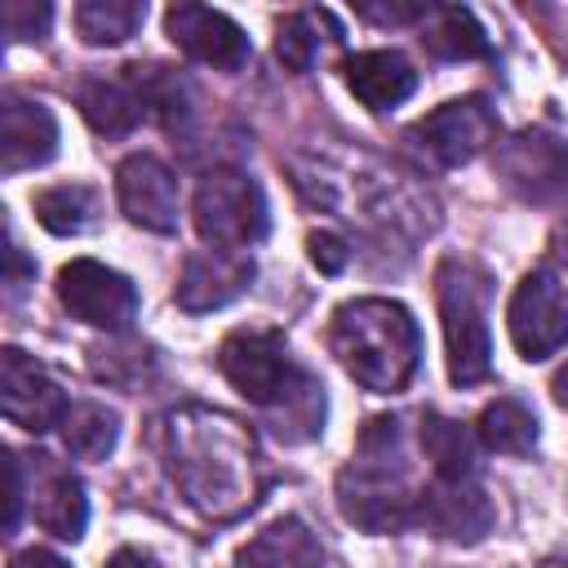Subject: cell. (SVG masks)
<instances>
[{
  "label": "cell",
  "instance_id": "cell-1",
  "mask_svg": "<svg viewBox=\"0 0 568 568\" xmlns=\"http://www.w3.org/2000/svg\"><path fill=\"white\" fill-rule=\"evenodd\" d=\"M164 457H169V475H173L178 493L204 519H217V524L240 519L262 497L266 475H262L257 439L244 422H235L217 408L186 404V408L169 413Z\"/></svg>",
  "mask_w": 568,
  "mask_h": 568
},
{
  "label": "cell",
  "instance_id": "cell-2",
  "mask_svg": "<svg viewBox=\"0 0 568 568\" xmlns=\"http://www.w3.org/2000/svg\"><path fill=\"white\" fill-rule=\"evenodd\" d=\"M217 368L222 377L266 413L271 430L284 444H302L320 430L324 422V390L311 373H302L288 351L284 337L271 328H248V333H231L217 351Z\"/></svg>",
  "mask_w": 568,
  "mask_h": 568
},
{
  "label": "cell",
  "instance_id": "cell-3",
  "mask_svg": "<svg viewBox=\"0 0 568 568\" xmlns=\"http://www.w3.org/2000/svg\"><path fill=\"white\" fill-rule=\"evenodd\" d=\"M328 346L337 364L368 390H399L417 373L422 333L399 302L359 297L337 306L328 324Z\"/></svg>",
  "mask_w": 568,
  "mask_h": 568
},
{
  "label": "cell",
  "instance_id": "cell-4",
  "mask_svg": "<svg viewBox=\"0 0 568 568\" xmlns=\"http://www.w3.org/2000/svg\"><path fill=\"white\" fill-rule=\"evenodd\" d=\"M342 515L368 532H395L413 524L417 497L404 484V430L399 417L368 422L355 462L337 479Z\"/></svg>",
  "mask_w": 568,
  "mask_h": 568
},
{
  "label": "cell",
  "instance_id": "cell-5",
  "mask_svg": "<svg viewBox=\"0 0 568 568\" xmlns=\"http://www.w3.org/2000/svg\"><path fill=\"white\" fill-rule=\"evenodd\" d=\"M484 297L488 280L462 257L439 262L435 271V302L444 320V346H448V377L457 386H475L493 368V346H488V324H484Z\"/></svg>",
  "mask_w": 568,
  "mask_h": 568
},
{
  "label": "cell",
  "instance_id": "cell-6",
  "mask_svg": "<svg viewBox=\"0 0 568 568\" xmlns=\"http://www.w3.org/2000/svg\"><path fill=\"white\" fill-rule=\"evenodd\" d=\"M191 213H195L200 240L222 253H240V248L257 244L271 226L262 186L248 173H231V169H217L200 182Z\"/></svg>",
  "mask_w": 568,
  "mask_h": 568
},
{
  "label": "cell",
  "instance_id": "cell-7",
  "mask_svg": "<svg viewBox=\"0 0 568 568\" xmlns=\"http://www.w3.org/2000/svg\"><path fill=\"white\" fill-rule=\"evenodd\" d=\"M510 342L524 359H546L559 346H568V284H559L550 271H532L519 280L510 311Z\"/></svg>",
  "mask_w": 568,
  "mask_h": 568
},
{
  "label": "cell",
  "instance_id": "cell-8",
  "mask_svg": "<svg viewBox=\"0 0 568 568\" xmlns=\"http://www.w3.org/2000/svg\"><path fill=\"white\" fill-rule=\"evenodd\" d=\"M58 302L80 324L111 328V333L129 328L133 315H138V288L120 271H111L102 262H89V257L62 266V275H58Z\"/></svg>",
  "mask_w": 568,
  "mask_h": 568
},
{
  "label": "cell",
  "instance_id": "cell-9",
  "mask_svg": "<svg viewBox=\"0 0 568 568\" xmlns=\"http://www.w3.org/2000/svg\"><path fill=\"white\" fill-rule=\"evenodd\" d=\"M413 138L435 164L457 169L497 142V111L484 98H457V102H444L439 111H430L413 129Z\"/></svg>",
  "mask_w": 568,
  "mask_h": 568
},
{
  "label": "cell",
  "instance_id": "cell-10",
  "mask_svg": "<svg viewBox=\"0 0 568 568\" xmlns=\"http://www.w3.org/2000/svg\"><path fill=\"white\" fill-rule=\"evenodd\" d=\"M497 173L519 200H555L568 186V142L546 129H524L497 151Z\"/></svg>",
  "mask_w": 568,
  "mask_h": 568
},
{
  "label": "cell",
  "instance_id": "cell-11",
  "mask_svg": "<svg viewBox=\"0 0 568 568\" xmlns=\"http://www.w3.org/2000/svg\"><path fill=\"white\" fill-rule=\"evenodd\" d=\"M0 404H4V417L13 426L36 430V435L49 426H62V417L71 413L62 386L18 346H9L0 359Z\"/></svg>",
  "mask_w": 568,
  "mask_h": 568
},
{
  "label": "cell",
  "instance_id": "cell-12",
  "mask_svg": "<svg viewBox=\"0 0 568 568\" xmlns=\"http://www.w3.org/2000/svg\"><path fill=\"white\" fill-rule=\"evenodd\" d=\"M164 27H169V40L204 67L240 71L248 62V36L209 4H173L164 13Z\"/></svg>",
  "mask_w": 568,
  "mask_h": 568
},
{
  "label": "cell",
  "instance_id": "cell-13",
  "mask_svg": "<svg viewBox=\"0 0 568 568\" xmlns=\"http://www.w3.org/2000/svg\"><path fill=\"white\" fill-rule=\"evenodd\" d=\"M413 524L448 541H479L493 528V501L484 488H475V479H435L426 493H417Z\"/></svg>",
  "mask_w": 568,
  "mask_h": 568
},
{
  "label": "cell",
  "instance_id": "cell-14",
  "mask_svg": "<svg viewBox=\"0 0 568 568\" xmlns=\"http://www.w3.org/2000/svg\"><path fill=\"white\" fill-rule=\"evenodd\" d=\"M115 191H120V209L129 213V222L160 231V235L178 231V178L164 160L129 155L115 173Z\"/></svg>",
  "mask_w": 568,
  "mask_h": 568
},
{
  "label": "cell",
  "instance_id": "cell-15",
  "mask_svg": "<svg viewBox=\"0 0 568 568\" xmlns=\"http://www.w3.org/2000/svg\"><path fill=\"white\" fill-rule=\"evenodd\" d=\"M58 151V120L44 102L9 93L0 106V169L22 173L44 164Z\"/></svg>",
  "mask_w": 568,
  "mask_h": 568
},
{
  "label": "cell",
  "instance_id": "cell-16",
  "mask_svg": "<svg viewBox=\"0 0 568 568\" xmlns=\"http://www.w3.org/2000/svg\"><path fill=\"white\" fill-rule=\"evenodd\" d=\"M248 284H253V262L244 253L204 248V253H191L186 257L173 297H178L182 311H217V306L235 302Z\"/></svg>",
  "mask_w": 568,
  "mask_h": 568
},
{
  "label": "cell",
  "instance_id": "cell-17",
  "mask_svg": "<svg viewBox=\"0 0 568 568\" xmlns=\"http://www.w3.org/2000/svg\"><path fill=\"white\" fill-rule=\"evenodd\" d=\"M31 519L62 537V541H75L84 537V524H89V501H84V488L80 479L58 466L53 457H36V479H31Z\"/></svg>",
  "mask_w": 568,
  "mask_h": 568
},
{
  "label": "cell",
  "instance_id": "cell-18",
  "mask_svg": "<svg viewBox=\"0 0 568 568\" xmlns=\"http://www.w3.org/2000/svg\"><path fill=\"white\" fill-rule=\"evenodd\" d=\"M80 115L89 120L93 133L124 138L146 115V102H142L133 67H129V75H93V80H84L80 84Z\"/></svg>",
  "mask_w": 568,
  "mask_h": 568
},
{
  "label": "cell",
  "instance_id": "cell-19",
  "mask_svg": "<svg viewBox=\"0 0 568 568\" xmlns=\"http://www.w3.org/2000/svg\"><path fill=\"white\" fill-rule=\"evenodd\" d=\"M346 84L368 111H390L417 89V71L390 49H368L346 62Z\"/></svg>",
  "mask_w": 568,
  "mask_h": 568
},
{
  "label": "cell",
  "instance_id": "cell-20",
  "mask_svg": "<svg viewBox=\"0 0 568 568\" xmlns=\"http://www.w3.org/2000/svg\"><path fill=\"white\" fill-rule=\"evenodd\" d=\"M320 541H315V532L302 524V519H293V515H284V519H275V524H266L240 555H235V568H320Z\"/></svg>",
  "mask_w": 568,
  "mask_h": 568
},
{
  "label": "cell",
  "instance_id": "cell-21",
  "mask_svg": "<svg viewBox=\"0 0 568 568\" xmlns=\"http://www.w3.org/2000/svg\"><path fill=\"white\" fill-rule=\"evenodd\" d=\"M333 40H342V27L333 22V13L328 9H297V13H288L284 22H280V31H275V58L288 67V71H311L315 67V58L324 53V44H333Z\"/></svg>",
  "mask_w": 568,
  "mask_h": 568
},
{
  "label": "cell",
  "instance_id": "cell-22",
  "mask_svg": "<svg viewBox=\"0 0 568 568\" xmlns=\"http://www.w3.org/2000/svg\"><path fill=\"white\" fill-rule=\"evenodd\" d=\"M422 49L430 58L462 62V58H484L488 53V36H484V27L475 22L470 9L444 4V9H430L426 13V22H422Z\"/></svg>",
  "mask_w": 568,
  "mask_h": 568
},
{
  "label": "cell",
  "instance_id": "cell-23",
  "mask_svg": "<svg viewBox=\"0 0 568 568\" xmlns=\"http://www.w3.org/2000/svg\"><path fill=\"white\" fill-rule=\"evenodd\" d=\"M422 448H426V457L435 466V479H470L475 475L479 444L462 422L426 413L422 417Z\"/></svg>",
  "mask_w": 568,
  "mask_h": 568
},
{
  "label": "cell",
  "instance_id": "cell-24",
  "mask_svg": "<svg viewBox=\"0 0 568 568\" xmlns=\"http://www.w3.org/2000/svg\"><path fill=\"white\" fill-rule=\"evenodd\" d=\"M146 18V4L138 0H84L75 9V31L84 44H120L129 40Z\"/></svg>",
  "mask_w": 568,
  "mask_h": 568
},
{
  "label": "cell",
  "instance_id": "cell-25",
  "mask_svg": "<svg viewBox=\"0 0 568 568\" xmlns=\"http://www.w3.org/2000/svg\"><path fill=\"white\" fill-rule=\"evenodd\" d=\"M479 439L488 444V448H497V453H510V457H524V453H532V444H537V417L519 404V399H497V404H488L484 408V417H479Z\"/></svg>",
  "mask_w": 568,
  "mask_h": 568
},
{
  "label": "cell",
  "instance_id": "cell-26",
  "mask_svg": "<svg viewBox=\"0 0 568 568\" xmlns=\"http://www.w3.org/2000/svg\"><path fill=\"white\" fill-rule=\"evenodd\" d=\"M62 439L67 453L80 462H102L115 448V413L102 404H75L62 417Z\"/></svg>",
  "mask_w": 568,
  "mask_h": 568
},
{
  "label": "cell",
  "instance_id": "cell-27",
  "mask_svg": "<svg viewBox=\"0 0 568 568\" xmlns=\"http://www.w3.org/2000/svg\"><path fill=\"white\" fill-rule=\"evenodd\" d=\"M36 217L53 235H80L98 217V195L89 186H49L36 195Z\"/></svg>",
  "mask_w": 568,
  "mask_h": 568
},
{
  "label": "cell",
  "instance_id": "cell-28",
  "mask_svg": "<svg viewBox=\"0 0 568 568\" xmlns=\"http://www.w3.org/2000/svg\"><path fill=\"white\" fill-rule=\"evenodd\" d=\"M53 22L49 4H27V0H9L4 4V36L9 40H40Z\"/></svg>",
  "mask_w": 568,
  "mask_h": 568
},
{
  "label": "cell",
  "instance_id": "cell-29",
  "mask_svg": "<svg viewBox=\"0 0 568 568\" xmlns=\"http://www.w3.org/2000/svg\"><path fill=\"white\" fill-rule=\"evenodd\" d=\"M311 257H315V266H320V271L337 275V271L351 262V248H346L333 231H315V235H311Z\"/></svg>",
  "mask_w": 568,
  "mask_h": 568
},
{
  "label": "cell",
  "instance_id": "cell-30",
  "mask_svg": "<svg viewBox=\"0 0 568 568\" xmlns=\"http://www.w3.org/2000/svg\"><path fill=\"white\" fill-rule=\"evenodd\" d=\"M435 4H359V13L368 18V22H426V13H430Z\"/></svg>",
  "mask_w": 568,
  "mask_h": 568
},
{
  "label": "cell",
  "instance_id": "cell-31",
  "mask_svg": "<svg viewBox=\"0 0 568 568\" xmlns=\"http://www.w3.org/2000/svg\"><path fill=\"white\" fill-rule=\"evenodd\" d=\"M9 568H71V564H62L53 550H22V555H13V564Z\"/></svg>",
  "mask_w": 568,
  "mask_h": 568
},
{
  "label": "cell",
  "instance_id": "cell-32",
  "mask_svg": "<svg viewBox=\"0 0 568 568\" xmlns=\"http://www.w3.org/2000/svg\"><path fill=\"white\" fill-rule=\"evenodd\" d=\"M22 280H27V262H22V248H18V244H9V297H18V293L27 288Z\"/></svg>",
  "mask_w": 568,
  "mask_h": 568
},
{
  "label": "cell",
  "instance_id": "cell-33",
  "mask_svg": "<svg viewBox=\"0 0 568 568\" xmlns=\"http://www.w3.org/2000/svg\"><path fill=\"white\" fill-rule=\"evenodd\" d=\"M106 568H160V564L151 555H142V550H115L106 559Z\"/></svg>",
  "mask_w": 568,
  "mask_h": 568
},
{
  "label": "cell",
  "instance_id": "cell-34",
  "mask_svg": "<svg viewBox=\"0 0 568 568\" xmlns=\"http://www.w3.org/2000/svg\"><path fill=\"white\" fill-rule=\"evenodd\" d=\"M555 399H559V404L568 408V364H564V368L555 373Z\"/></svg>",
  "mask_w": 568,
  "mask_h": 568
},
{
  "label": "cell",
  "instance_id": "cell-35",
  "mask_svg": "<svg viewBox=\"0 0 568 568\" xmlns=\"http://www.w3.org/2000/svg\"><path fill=\"white\" fill-rule=\"evenodd\" d=\"M541 568H568V564H541Z\"/></svg>",
  "mask_w": 568,
  "mask_h": 568
}]
</instances>
